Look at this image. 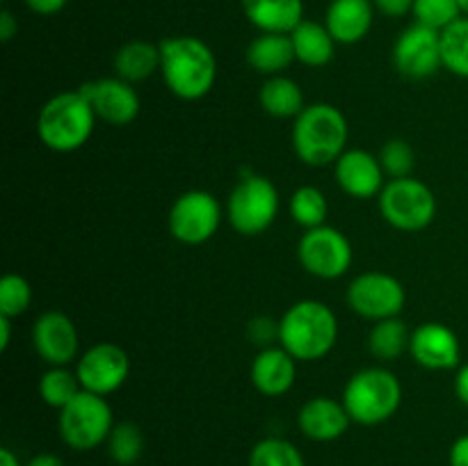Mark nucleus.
<instances>
[{
    "mask_svg": "<svg viewBox=\"0 0 468 466\" xmlns=\"http://www.w3.org/2000/svg\"><path fill=\"white\" fill-rule=\"evenodd\" d=\"M247 466H306L304 457L291 441L279 437L261 439L250 452Z\"/></svg>",
    "mask_w": 468,
    "mask_h": 466,
    "instance_id": "nucleus-31",
    "label": "nucleus"
},
{
    "mask_svg": "<svg viewBox=\"0 0 468 466\" xmlns=\"http://www.w3.org/2000/svg\"><path fill=\"white\" fill-rule=\"evenodd\" d=\"M251 384L268 397L286 396L297 379V359L282 345L263 347L251 361Z\"/></svg>",
    "mask_w": 468,
    "mask_h": 466,
    "instance_id": "nucleus-19",
    "label": "nucleus"
},
{
    "mask_svg": "<svg viewBox=\"0 0 468 466\" xmlns=\"http://www.w3.org/2000/svg\"><path fill=\"white\" fill-rule=\"evenodd\" d=\"M80 90L90 99L96 117L110 126H128L140 114V96L135 87L123 78H101V80L85 82Z\"/></svg>",
    "mask_w": 468,
    "mask_h": 466,
    "instance_id": "nucleus-14",
    "label": "nucleus"
},
{
    "mask_svg": "<svg viewBox=\"0 0 468 466\" xmlns=\"http://www.w3.org/2000/svg\"><path fill=\"white\" fill-rule=\"evenodd\" d=\"M247 62L254 71L265 73V76H282L295 62L291 35H282V32L259 35L247 48Z\"/></svg>",
    "mask_w": 468,
    "mask_h": 466,
    "instance_id": "nucleus-22",
    "label": "nucleus"
},
{
    "mask_svg": "<svg viewBox=\"0 0 468 466\" xmlns=\"http://www.w3.org/2000/svg\"><path fill=\"white\" fill-rule=\"evenodd\" d=\"M343 405L352 423H387L402 405V384L391 370L364 368L350 377L343 388Z\"/></svg>",
    "mask_w": 468,
    "mask_h": 466,
    "instance_id": "nucleus-5",
    "label": "nucleus"
},
{
    "mask_svg": "<svg viewBox=\"0 0 468 466\" xmlns=\"http://www.w3.org/2000/svg\"><path fill=\"white\" fill-rule=\"evenodd\" d=\"M443 69L460 78H468V16L457 18L441 32Z\"/></svg>",
    "mask_w": 468,
    "mask_h": 466,
    "instance_id": "nucleus-29",
    "label": "nucleus"
},
{
    "mask_svg": "<svg viewBox=\"0 0 468 466\" xmlns=\"http://www.w3.org/2000/svg\"><path fill=\"white\" fill-rule=\"evenodd\" d=\"M411 16H414V23H419V26L443 32L457 18L464 16V14H462L457 0H414Z\"/></svg>",
    "mask_w": 468,
    "mask_h": 466,
    "instance_id": "nucleus-32",
    "label": "nucleus"
},
{
    "mask_svg": "<svg viewBox=\"0 0 468 466\" xmlns=\"http://www.w3.org/2000/svg\"><path fill=\"white\" fill-rule=\"evenodd\" d=\"M105 443H108V455L119 466H133L135 461H140L142 452H144V434L135 423H128V420L114 425Z\"/></svg>",
    "mask_w": 468,
    "mask_h": 466,
    "instance_id": "nucleus-30",
    "label": "nucleus"
},
{
    "mask_svg": "<svg viewBox=\"0 0 468 466\" xmlns=\"http://www.w3.org/2000/svg\"><path fill=\"white\" fill-rule=\"evenodd\" d=\"M373 0H332L324 14V26L336 44H359L373 27Z\"/></svg>",
    "mask_w": 468,
    "mask_h": 466,
    "instance_id": "nucleus-20",
    "label": "nucleus"
},
{
    "mask_svg": "<svg viewBox=\"0 0 468 466\" xmlns=\"http://www.w3.org/2000/svg\"><path fill=\"white\" fill-rule=\"evenodd\" d=\"M114 428L112 407L103 396L80 391L59 409V434L73 450H91L108 441Z\"/></svg>",
    "mask_w": 468,
    "mask_h": 466,
    "instance_id": "nucleus-7",
    "label": "nucleus"
},
{
    "mask_svg": "<svg viewBox=\"0 0 468 466\" xmlns=\"http://www.w3.org/2000/svg\"><path fill=\"white\" fill-rule=\"evenodd\" d=\"M411 332L400 318H387L373 324L368 334V350L378 361H396L410 352Z\"/></svg>",
    "mask_w": 468,
    "mask_h": 466,
    "instance_id": "nucleus-26",
    "label": "nucleus"
},
{
    "mask_svg": "<svg viewBox=\"0 0 468 466\" xmlns=\"http://www.w3.org/2000/svg\"><path fill=\"white\" fill-rule=\"evenodd\" d=\"M292 48H295V59L304 67L320 69L329 64L336 53V39L327 30L324 23L302 21L295 30L291 32Z\"/></svg>",
    "mask_w": 468,
    "mask_h": 466,
    "instance_id": "nucleus-23",
    "label": "nucleus"
},
{
    "mask_svg": "<svg viewBox=\"0 0 468 466\" xmlns=\"http://www.w3.org/2000/svg\"><path fill=\"white\" fill-rule=\"evenodd\" d=\"M114 71L126 82H142L160 71V44L128 41L114 55Z\"/></svg>",
    "mask_w": 468,
    "mask_h": 466,
    "instance_id": "nucleus-24",
    "label": "nucleus"
},
{
    "mask_svg": "<svg viewBox=\"0 0 468 466\" xmlns=\"http://www.w3.org/2000/svg\"><path fill=\"white\" fill-rule=\"evenodd\" d=\"M336 338V313L324 302H295L279 320V343L297 361L323 359L334 350Z\"/></svg>",
    "mask_w": 468,
    "mask_h": 466,
    "instance_id": "nucleus-3",
    "label": "nucleus"
},
{
    "mask_svg": "<svg viewBox=\"0 0 468 466\" xmlns=\"http://www.w3.org/2000/svg\"><path fill=\"white\" fill-rule=\"evenodd\" d=\"M379 163H382V169L387 176L391 178H407L411 176L416 164V154L411 149V144L407 140H388L387 144L379 149Z\"/></svg>",
    "mask_w": 468,
    "mask_h": 466,
    "instance_id": "nucleus-34",
    "label": "nucleus"
},
{
    "mask_svg": "<svg viewBox=\"0 0 468 466\" xmlns=\"http://www.w3.org/2000/svg\"><path fill=\"white\" fill-rule=\"evenodd\" d=\"M82 391L76 370L69 365H50L39 379V396L53 409H64Z\"/></svg>",
    "mask_w": 468,
    "mask_h": 466,
    "instance_id": "nucleus-27",
    "label": "nucleus"
},
{
    "mask_svg": "<svg viewBox=\"0 0 468 466\" xmlns=\"http://www.w3.org/2000/svg\"><path fill=\"white\" fill-rule=\"evenodd\" d=\"M0 466H21V461L9 448H0Z\"/></svg>",
    "mask_w": 468,
    "mask_h": 466,
    "instance_id": "nucleus-43",
    "label": "nucleus"
},
{
    "mask_svg": "<svg viewBox=\"0 0 468 466\" xmlns=\"http://www.w3.org/2000/svg\"><path fill=\"white\" fill-rule=\"evenodd\" d=\"M457 5H460L462 14H464V16H468V0H457Z\"/></svg>",
    "mask_w": 468,
    "mask_h": 466,
    "instance_id": "nucleus-44",
    "label": "nucleus"
},
{
    "mask_svg": "<svg viewBox=\"0 0 468 466\" xmlns=\"http://www.w3.org/2000/svg\"><path fill=\"white\" fill-rule=\"evenodd\" d=\"M76 375L82 391L108 397L126 384L131 375V356L117 343H96L78 359Z\"/></svg>",
    "mask_w": 468,
    "mask_h": 466,
    "instance_id": "nucleus-12",
    "label": "nucleus"
},
{
    "mask_svg": "<svg viewBox=\"0 0 468 466\" xmlns=\"http://www.w3.org/2000/svg\"><path fill=\"white\" fill-rule=\"evenodd\" d=\"M291 215L300 227L309 228L324 227V219L329 215L327 196L323 190L314 185H302L291 196Z\"/></svg>",
    "mask_w": 468,
    "mask_h": 466,
    "instance_id": "nucleus-28",
    "label": "nucleus"
},
{
    "mask_svg": "<svg viewBox=\"0 0 468 466\" xmlns=\"http://www.w3.org/2000/svg\"><path fill=\"white\" fill-rule=\"evenodd\" d=\"M405 286L387 272H364L347 286V304L361 318L373 323L398 318L405 309Z\"/></svg>",
    "mask_w": 468,
    "mask_h": 466,
    "instance_id": "nucleus-10",
    "label": "nucleus"
},
{
    "mask_svg": "<svg viewBox=\"0 0 468 466\" xmlns=\"http://www.w3.org/2000/svg\"><path fill=\"white\" fill-rule=\"evenodd\" d=\"M455 393H457V397H460L462 405L468 407V364L460 365V370H457Z\"/></svg>",
    "mask_w": 468,
    "mask_h": 466,
    "instance_id": "nucleus-40",
    "label": "nucleus"
},
{
    "mask_svg": "<svg viewBox=\"0 0 468 466\" xmlns=\"http://www.w3.org/2000/svg\"><path fill=\"white\" fill-rule=\"evenodd\" d=\"M96 117L90 99L78 91H62L44 103L37 117V135L58 154H71L85 146L94 132Z\"/></svg>",
    "mask_w": 468,
    "mask_h": 466,
    "instance_id": "nucleus-4",
    "label": "nucleus"
},
{
    "mask_svg": "<svg viewBox=\"0 0 468 466\" xmlns=\"http://www.w3.org/2000/svg\"><path fill=\"white\" fill-rule=\"evenodd\" d=\"M247 21L261 32L291 35L304 21L302 0H240Z\"/></svg>",
    "mask_w": 468,
    "mask_h": 466,
    "instance_id": "nucleus-21",
    "label": "nucleus"
},
{
    "mask_svg": "<svg viewBox=\"0 0 468 466\" xmlns=\"http://www.w3.org/2000/svg\"><path fill=\"white\" fill-rule=\"evenodd\" d=\"M18 32V21L14 18V14L9 9L0 12V39L12 41V37Z\"/></svg>",
    "mask_w": 468,
    "mask_h": 466,
    "instance_id": "nucleus-39",
    "label": "nucleus"
},
{
    "mask_svg": "<svg viewBox=\"0 0 468 466\" xmlns=\"http://www.w3.org/2000/svg\"><path fill=\"white\" fill-rule=\"evenodd\" d=\"M247 334H250L251 341L261 347H270V343L277 338L279 341V320L268 318V315H259L250 323L247 327Z\"/></svg>",
    "mask_w": 468,
    "mask_h": 466,
    "instance_id": "nucleus-35",
    "label": "nucleus"
},
{
    "mask_svg": "<svg viewBox=\"0 0 468 466\" xmlns=\"http://www.w3.org/2000/svg\"><path fill=\"white\" fill-rule=\"evenodd\" d=\"M350 423L352 418L343 400H334L327 396H315L306 400L297 414V425H300L302 434L318 443L341 439L350 428Z\"/></svg>",
    "mask_w": 468,
    "mask_h": 466,
    "instance_id": "nucleus-18",
    "label": "nucleus"
},
{
    "mask_svg": "<svg viewBox=\"0 0 468 466\" xmlns=\"http://www.w3.org/2000/svg\"><path fill=\"white\" fill-rule=\"evenodd\" d=\"M302 268L318 279H338L350 270L352 265V245L334 227L309 228L297 245Z\"/></svg>",
    "mask_w": 468,
    "mask_h": 466,
    "instance_id": "nucleus-11",
    "label": "nucleus"
},
{
    "mask_svg": "<svg viewBox=\"0 0 468 466\" xmlns=\"http://www.w3.org/2000/svg\"><path fill=\"white\" fill-rule=\"evenodd\" d=\"M350 126L336 105L311 103L292 123V149L311 167H327L346 154Z\"/></svg>",
    "mask_w": 468,
    "mask_h": 466,
    "instance_id": "nucleus-2",
    "label": "nucleus"
},
{
    "mask_svg": "<svg viewBox=\"0 0 468 466\" xmlns=\"http://www.w3.org/2000/svg\"><path fill=\"white\" fill-rule=\"evenodd\" d=\"M23 3L27 5L30 12L41 14V16H53V14L62 12L69 0H23Z\"/></svg>",
    "mask_w": 468,
    "mask_h": 466,
    "instance_id": "nucleus-37",
    "label": "nucleus"
},
{
    "mask_svg": "<svg viewBox=\"0 0 468 466\" xmlns=\"http://www.w3.org/2000/svg\"><path fill=\"white\" fill-rule=\"evenodd\" d=\"M448 461H451V466H468V434H462L460 439L452 441Z\"/></svg>",
    "mask_w": 468,
    "mask_h": 466,
    "instance_id": "nucleus-38",
    "label": "nucleus"
},
{
    "mask_svg": "<svg viewBox=\"0 0 468 466\" xmlns=\"http://www.w3.org/2000/svg\"><path fill=\"white\" fill-rule=\"evenodd\" d=\"M169 233L183 245H204L222 224V206L210 192H183L169 208Z\"/></svg>",
    "mask_w": 468,
    "mask_h": 466,
    "instance_id": "nucleus-9",
    "label": "nucleus"
},
{
    "mask_svg": "<svg viewBox=\"0 0 468 466\" xmlns=\"http://www.w3.org/2000/svg\"><path fill=\"white\" fill-rule=\"evenodd\" d=\"M336 183L347 196L355 199H373L384 190V169L378 155L364 149H347L341 158L334 163Z\"/></svg>",
    "mask_w": 468,
    "mask_h": 466,
    "instance_id": "nucleus-17",
    "label": "nucleus"
},
{
    "mask_svg": "<svg viewBox=\"0 0 468 466\" xmlns=\"http://www.w3.org/2000/svg\"><path fill=\"white\" fill-rule=\"evenodd\" d=\"M379 213L393 228L416 233L428 228L437 215V196L416 178H391L379 192Z\"/></svg>",
    "mask_w": 468,
    "mask_h": 466,
    "instance_id": "nucleus-6",
    "label": "nucleus"
},
{
    "mask_svg": "<svg viewBox=\"0 0 468 466\" xmlns=\"http://www.w3.org/2000/svg\"><path fill=\"white\" fill-rule=\"evenodd\" d=\"M259 101L265 112L277 119H295L306 108L302 87L286 76H270L261 87Z\"/></svg>",
    "mask_w": 468,
    "mask_h": 466,
    "instance_id": "nucleus-25",
    "label": "nucleus"
},
{
    "mask_svg": "<svg viewBox=\"0 0 468 466\" xmlns=\"http://www.w3.org/2000/svg\"><path fill=\"white\" fill-rule=\"evenodd\" d=\"M9 341H12V318L0 315V350H7Z\"/></svg>",
    "mask_w": 468,
    "mask_h": 466,
    "instance_id": "nucleus-41",
    "label": "nucleus"
},
{
    "mask_svg": "<svg viewBox=\"0 0 468 466\" xmlns=\"http://www.w3.org/2000/svg\"><path fill=\"white\" fill-rule=\"evenodd\" d=\"M375 9L384 14V16H391V18H400L411 14L414 9V0H373Z\"/></svg>",
    "mask_w": 468,
    "mask_h": 466,
    "instance_id": "nucleus-36",
    "label": "nucleus"
},
{
    "mask_svg": "<svg viewBox=\"0 0 468 466\" xmlns=\"http://www.w3.org/2000/svg\"><path fill=\"white\" fill-rule=\"evenodd\" d=\"M393 64L398 73L411 80H425L434 76L443 67L441 32L430 30L419 23L410 26L393 46Z\"/></svg>",
    "mask_w": 468,
    "mask_h": 466,
    "instance_id": "nucleus-13",
    "label": "nucleus"
},
{
    "mask_svg": "<svg viewBox=\"0 0 468 466\" xmlns=\"http://www.w3.org/2000/svg\"><path fill=\"white\" fill-rule=\"evenodd\" d=\"M32 304V288L27 279L21 274H5L0 279V315L5 318H18L26 313Z\"/></svg>",
    "mask_w": 468,
    "mask_h": 466,
    "instance_id": "nucleus-33",
    "label": "nucleus"
},
{
    "mask_svg": "<svg viewBox=\"0 0 468 466\" xmlns=\"http://www.w3.org/2000/svg\"><path fill=\"white\" fill-rule=\"evenodd\" d=\"M410 355L428 370H452L462 361V345L448 324L425 323L411 332Z\"/></svg>",
    "mask_w": 468,
    "mask_h": 466,
    "instance_id": "nucleus-16",
    "label": "nucleus"
},
{
    "mask_svg": "<svg viewBox=\"0 0 468 466\" xmlns=\"http://www.w3.org/2000/svg\"><path fill=\"white\" fill-rule=\"evenodd\" d=\"M279 215V190L265 176H247L229 195L227 217L242 236H261Z\"/></svg>",
    "mask_w": 468,
    "mask_h": 466,
    "instance_id": "nucleus-8",
    "label": "nucleus"
},
{
    "mask_svg": "<svg viewBox=\"0 0 468 466\" xmlns=\"http://www.w3.org/2000/svg\"><path fill=\"white\" fill-rule=\"evenodd\" d=\"M27 466H64V461L59 457L50 455V452H41V455L32 457Z\"/></svg>",
    "mask_w": 468,
    "mask_h": 466,
    "instance_id": "nucleus-42",
    "label": "nucleus"
},
{
    "mask_svg": "<svg viewBox=\"0 0 468 466\" xmlns=\"http://www.w3.org/2000/svg\"><path fill=\"white\" fill-rule=\"evenodd\" d=\"M32 345L48 365H69L78 356L80 338L69 315L48 311L39 315L32 327Z\"/></svg>",
    "mask_w": 468,
    "mask_h": 466,
    "instance_id": "nucleus-15",
    "label": "nucleus"
},
{
    "mask_svg": "<svg viewBox=\"0 0 468 466\" xmlns=\"http://www.w3.org/2000/svg\"><path fill=\"white\" fill-rule=\"evenodd\" d=\"M160 73L181 101H199L218 80V58L197 37H167L160 41Z\"/></svg>",
    "mask_w": 468,
    "mask_h": 466,
    "instance_id": "nucleus-1",
    "label": "nucleus"
}]
</instances>
